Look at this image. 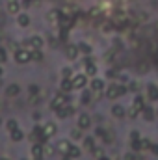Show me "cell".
<instances>
[{
  "instance_id": "1",
  "label": "cell",
  "mask_w": 158,
  "mask_h": 160,
  "mask_svg": "<svg viewBox=\"0 0 158 160\" xmlns=\"http://www.w3.org/2000/svg\"><path fill=\"white\" fill-rule=\"evenodd\" d=\"M106 93H108L110 99H116V97H121V95L126 93V88H125V86H119V84H112Z\"/></svg>"
},
{
  "instance_id": "2",
  "label": "cell",
  "mask_w": 158,
  "mask_h": 160,
  "mask_svg": "<svg viewBox=\"0 0 158 160\" xmlns=\"http://www.w3.org/2000/svg\"><path fill=\"white\" fill-rule=\"evenodd\" d=\"M15 60H17V63H28L30 60H32V54H30V50H17L15 52Z\"/></svg>"
},
{
  "instance_id": "3",
  "label": "cell",
  "mask_w": 158,
  "mask_h": 160,
  "mask_svg": "<svg viewBox=\"0 0 158 160\" xmlns=\"http://www.w3.org/2000/svg\"><path fill=\"white\" fill-rule=\"evenodd\" d=\"M65 102H67V95H56L52 99V102H50V108L52 110H58V108L65 106Z\"/></svg>"
},
{
  "instance_id": "4",
  "label": "cell",
  "mask_w": 158,
  "mask_h": 160,
  "mask_svg": "<svg viewBox=\"0 0 158 160\" xmlns=\"http://www.w3.org/2000/svg\"><path fill=\"white\" fill-rule=\"evenodd\" d=\"M86 82H87L86 75H77V77L73 78V88H75V89H82V88L86 86Z\"/></svg>"
},
{
  "instance_id": "5",
  "label": "cell",
  "mask_w": 158,
  "mask_h": 160,
  "mask_svg": "<svg viewBox=\"0 0 158 160\" xmlns=\"http://www.w3.org/2000/svg\"><path fill=\"white\" fill-rule=\"evenodd\" d=\"M65 54H67V58H69V60H75V58L78 56V47H75V45H67Z\"/></svg>"
},
{
  "instance_id": "6",
  "label": "cell",
  "mask_w": 158,
  "mask_h": 160,
  "mask_svg": "<svg viewBox=\"0 0 158 160\" xmlns=\"http://www.w3.org/2000/svg\"><path fill=\"white\" fill-rule=\"evenodd\" d=\"M89 125H91L89 116H87V114H82V116L78 118V127H80V128H87Z\"/></svg>"
},
{
  "instance_id": "7",
  "label": "cell",
  "mask_w": 158,
  "mask_h": 160,
  "mask_svg": "<svg viewBox=\"0 0 158 160\" xmlns=\"http://www.w3.org/2000/svg\"><path fill=\"white\" fill-rule=\"evenodd\" d=\"M48 21L50 22H60V19H62V13L58 11V9H52V11H48Z\"/></svg>"
},
{
  "instance_id": "8",
  "label": "cell",
  "mask_w": 158,
  "mask_h": 160,
  "mask_svg": "<svg viewBox=\"0 0 158 160\" xmlns=\"http://www.w3.org/2000/svg\"><path fill=\"white\" fill-rule=\"evenodd\" d=\"M6 93H7L9 97H17V95L21 93V88H19L17 84H11V86H7V89H6Z\"/></svg>"
},
{
  "instance_id": "9",
  "label": "cell",
  "mask_w": 158,
  "mask_h": 160,
  "mask_svg": "<svg viewBox=\"0 0 158 160\" xmlns=\"http://www.w3.org/2000/svg\"><path fill=\"white\" fill-rule=\"evenodd\" d=\"M147 93H149V99H151V101H156L158 99V88L155 86V84H149Z\"/></svg>"
},
{
  "instance_id": "10",
  "label": "cell",
  "mask_w": 158,
  "mask_h": 160,
  "mask_svg": "<svg viewBox=\"0 0 158 160\" xmlns=\"http://www.w3.org/2000/svg\"><path fill=\"white\" fill-rule=\"evenodd\" d=\"M19 9H21V6L17 0H7V11L9 13H19Z\"/></svg>"
},
{
  "instance_id": "11",
  "label": "cell",
  "mask_w": 158,
  "mask_h": 160,
  "mask_svg": "<svg viewBox=\"0 0 158 160\" xmlns=\"http://www.w3.org/2000/svg\"><path fill=\"white\" fill-rule=\"evenodd\" d=\"M73 114V108L71 106H62V108H58V118H67V116H71Z\"/></svg>"
},
{
  "instance_id": "12",
  "label": "cell",
  "mask_w": 158,
  "mask_h": 160,
  "mask_svg": "<svg viewBox=\"0 0 158 160\" xmlns=\"http://www.w3.org/2000/svg\"><path fill=\"white\" fill-rule=\"evenodd\" d=\"M43 132H45V136L47 138H50V136H54L56 134V125H52V123H48L45 128H43Z\"/></svg>"
},
{
  "instance_id": "13",
  "label": "cell",
  "mask_w": 158,
  "mask_h": 160,
  "mask_svg": "<svg viewBox=\"0 0 158 160\" xmlns=\"http://www.w3.org/2000/svg\"><path fill=\"white\" fill-rule=\"evenodd\" d=\"M30 47H34V48H41V47H43V39H41L39 36L30 38Z\"/></svg>"
},
{
  "instance_id": "14",
  "label": "cell",
  "mask_w": 158,
  "mask_h": 160,
  "mask_svg": "<svg viewBox=\"0 0 158 160\" xmlns=\"http://www.w3.org/2000/svg\"><path fill=\"white\" fill-rule=\"evenodd\" d=\"M86 73H87L89 77H95V75H97V65H93L91 62H87V63H86Z\"/></svg>"
},
{
  "instance_id": "15",
  "label": "cell",
  "mask_w": 158,
  "mask_h": 160,
  "mask_svg": "<svg viewBox=\"0 0 158 160\" xmlns=\"http://www.w3.org/2000/svg\"><path fill=\"white\" fill-rule=\"evenodd\" d=\"M22 138H24V134H22L21 128H15V130L11 132V140H13V142H21Z\"/></svg>"
},
{
  "instance_id": "16",
  "label": "cell",
  "mask_w": 158,
  "mask_h": 160,
  "mask_svg": "<svg viewBox=\"0 0 158 160\" xmlns=\"http://www.w3.org/2000/svg\"><path fill=\"white\" fill-rule=\"evenodd\" d=\"M112 114H114V116H116V118H125V114H126V112H125V108H123V106H114V108H112Z\"/></svg>"
},
{
  "instance_id": "17",
  "label": "cell",
  "mask_w": 158,
  "mask_h": 160,
  "mask_svg": "<svg viewBox=\"0 0 158 160\" xmlns=\"http://www.w3.org/2000/svg\"><path fill=\"white\" fill-rule=\"evenodd\" d=\"M17 22H19V26H28L30 24V17L28 15H19V19H17Z\"/></svg>"
},
{
  "instance_id": "18",
  "label": "cell",
  "mask_w": 158,
  "mask_h": 160,
  "mask_svg": "<svg viewBox=\"0 0 158 160\" xmlns=\"http://www.w3.org/2000/svg\"><path fill=\"white\" fill-rule=\"evenodd\" d=\"M102 88H104L102 80H93V82H91V89H93V91L99 93V91H102Z\"/></svg>"
},
{
  "instance_id": "19",
  "label": "cell",
  "mask_w": 158,
  "mask_h": 160,
  "mask_svg": "<svg viewBox=\"0 0 158 160\" xmlns=\"http://www.w3.org/2000/svg\"><path fill=\"white\" fill-rule=\"evenodd\" d=\"M32 155H34V158H41V155H43V147H41L39 143H36V145L32 147Z\"/></svg>"
},
{
  "instance_id": "20",
  "label": "cell",
  "mask_w": 158,
  "mask_h": 160,
  "mask_svg": "<svg viewBox=\"0 0 158 160\" xmlns=\"http://www.w3.org/2000/svg\"><path fill=\"white\" fill-rule=\"evenodd\" d=\"M80 155H82V151H80L78 147H75V145L69 147V157H71V158H78Z\"/></svg>"
},
{
  "instance_id": "21",
  "label": "cell",
  "mask_w": 158,
  "mask_h": 160,
  "mask_svg": "<svg viewBox=\"0 0 158 160\" xmlns=\"http://www.w3.org/2000/svg\"><path fill=\"white\" fill-rule=\"evenodd\" d=\"M62 89H63V91L73 89V80H69V77H65V80L62 82Z\"/></svg>"
},
{
  "instance_id": "22",
  "label": "cell",
  "mask_w": 158,
  "mask_h": 160,
  "mask_svg": "<svg viewBox=\"0 0 158 160\" xmlns=\"http://www.w3.org/2000/svg\"><path fill=\"white\" fill-rule=\"evenodd\" d=\"M69 147H71V145H69V143H67L65 140H63V142H60V145H58V149H60L62 153H65V155L69 153Z\"/></svg>"
},
{
  "instance_id": "23",
  "label": "cell",
  "mask_w": 158,
  "mask_h": 160,
  "mask_svg": "<svg viewBox=\"0 0 158 160\" xmlns=\"http://www.w3.org/2000/svg\"><path fill=\"white\" fill-rule=\"evenodd\" d=\"M78 50H80V52H84V54H89V52H91V47H89L87 43H80Z\"/></svg>"
},
{
  "instance_id": "24",
  "label": "cell",
  "mask_w": 158,
  "mask_h": 160,
  "mask_svg": "<svg viewBox=\"0 0 158 160\" xmlns=\"http://www.w3.org/2000/svg\"><path fill=\"white\" fill-rule=\"evenodd\" d=\"M6 127H7V130H9V132H13L15 128H19V127H17V121H15V119H9L7 123H6Z\"/></svg>"
},
{
  "instance_id": "25",
  "label": "cell",
  "mask_w": 158,
  "mask_h": 160,
  "mask_svg": "<svg viewBox=\"0 0 158 160\" xmlns=\"http://www.w3.org/2000/svg\"><path fill=\"white\" fill-rule=\"evenodd\" d=\"M134 106H136L138 110H141V108H143V99H141V95H138V97L134 99Z\"/></svg>"
},
{
  "instance_id": "26",
  "label": "cell",
  "mask_w": 158,
  "mask_h": 160,
  "mask_svg": "<svg viewBox=\"0 0 158 160\" xmlns=\"http://www.w3.org/2000/svg\"><path fill=\"white\" fill-rule=\"evenodd\" d=\"M153 116H155V114H153V108H145V110H143V118H145V119H153Z\"/></svg>"
},
{
  "instance_id": "27",
  "label": "cell",
  "mask_w": 158,
  "mask_h": 160,
  "mask_svg": "<svg viewBox=\"0 0 158 160\" xmlns=\"http://www.w3.org/2000/svg\"><path fill=\"white\" fill-rule=\"evenodd\" d=\"M86 149L95 151V145H93V140H91V138H86Z\"/></svg>"
},
{
  "instance_id": "28",
  "label": "cell",
  "mask_w": 158,
  "mask_h": 160,
  "mask_svg": "<svg viewBox=\"0 0 158 160\" xmlns=\"http://www.w3.org/2000/svg\"><path fill=\"white\" fill-rule=\"evenodd\" d=\"M30 54H32V58H34V60H41L39 48H34V50H30Z\"/></svg>"
},
{
  "instance_id": "29",
  "label": "cell",
  "mask_w": 158,
  "mask_h": 160,
  "mask_svg": "<svg viewBox=\"0 0 158 160\" xmlns=\"http://www.w3.org/2000/svg\"><path fill=\"white\" fill-rule=\"evenodd\" d=\"M138 114H140V110H138L136 106H132V108H130V112H128V116H130V118H136Z\"/></svg>"
},
{
  "instance_id": "30",
  "label": "cell",
  "mask_w": 158,
  "mask_h": 160,
  "mask_svg": "<svg viewBox=\"0 0 158 160\" xmlns=\"http://www.w3.org/2000/svg\"><path fill=\"white\" fill-rule=\"evenodd\" d=\"M151 147V142L149 140H141V149H149Z\"/></svg>"
},
{
  "instance_id": "31",
  "label": "cell",
  "mask_w": 158,
  "mask_h": 160,
  "mask_svg": "<svg viewBox=\"0 0 158 160\" xmlns=\"http://www.w3.org/2000/svg\"><path fill=\"white\" fill-rule=\"evenodd\" d=\"M6 58H7V56H6V50H2V48H0V63H2V62H6Z\"/></svg>"
},
{
  "instance_id": "32",
  "label": "cell",
  "mask_w": 158,
  "mask_h": 160,
  "mask_svg": "<svg viewBox=\"0 0 158 160\" xmlns=\"http://www.w3.org/2000/svg\"><path fill=\"white\" fill-rule=\"evenodd\" d=\"M37 91H39V89H37V86H30V93H32V95H36Z\"/></svg>"
},
{
  "instance_id": "33",
  "label": "cell",
  "mask_w": 158,
  "mask_h": 160,
  "mask_svg": "<svg viewBox=\"0 0 158 160\" xmlns=\"http://www.w3.org/2000/svg\"><path fill=\"white\" fill-rule=\"evenodd\" d=\"M151 151H153L155 155H158V145H151Z\"/></svg>"
},
{
  "instance_id": "34",
  "label": "cell",
  "mask_w": 158,
  "mask_h": 160,
  "mask_svg": "<svg viewBox=\"0 0 158 160\" xmlns=\"http://www.w3.org/2000/svg\"><path fill=\"white\" fill-rule=\"evenodd\" d=\"M130 136H132V140H140V134H138V132H132Z\"/></svg>"
},
{
  "instance_id": "35",
  "label": "cell",
  "mask_w": 158,
  "mask_h": 160,
  "mask_svg": "<svg viewBox=\"0 0 158 160\" xmlns=\"http://www.w3.org/2000/svg\"><path fill=\"white\" fill-rule=\"evenodd\" d=\"M99 160H110L108 157H99Z\"/></svg>"
},
{
  "instance_id": "36",
  "label": "cell",
  "mask_w": 158,
  "mask_h": 160,
  "mask_svg": "<svg viewBox=\"0 0 158 160\" xmlns=\"http://www.w3.org/2000/svg\"><path fill=\"white\" fill-rule=\"evenodd\" d=\"M24 2H26V4H30V2H34V0H24Z\"/></svg>"
},
{
  "instance_id": "37",
  "label": "cell",
  "mask_w": 158,
  "mask_h": 160,
  "mask_svg": "<svg viewBox=\"0 0 158 160\" xmlns=\"http://www.w3.org/2000/svg\"><path fill=\"white\" fill-rule=\"evenodd\" d=\"M0 77H2V67H0Z\"/></svg>"
},
{
  "instance_id": "38",
  "label": "cell",
  "mask_w": 158,
  "mask_h": 160,
  "mask_svg": "<svg viewBox=\"0 0 158 160\" xmlns=\"http://www.w3.org/2000/svg\"><path fill=\"white\" fill-rule=\"evenodd\" d=\"M63 160H69V158H67V157H65V158H63Z\"/></svg>"
},
{
  "instance_id": "39",
  "label": "cell",
  "mask_w": 158,
  "mask_h": 160,
  "mask_svg": "<svg viewBox=\"0 0 158 160\" xmlns=\"http://www.w3.org/2000/svg\"><path fill=\"white\" fill-rule=\"evenodd\" d=\"M0 160H7V158H0Z\"/></svg>"
}]
</instances>
